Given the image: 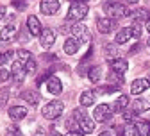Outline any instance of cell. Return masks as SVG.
<instances>
[{
	"instance_id": "6da1fadb",
	"label": "cell",
	"mask_w": 150,
	"mask_h": 136,
	"mask_svg": "<svg viewBox=\"0 0 150 136\" xmlns=\"http://www.w3.org/2000/svg\"><path fill=\"white\" fill-rule=\"evenodd\" d=\"M73 118H75V122L79 124V127H81V131H82L84 134L95 131V122L89 118V115H88L82 108H75V109H73Z\"/></svg>"
},
{
	"instance_id": "7a4b0ae2",
	"label": "cell",
	"mask_w": 150,
	"mask_h": 136,
	"mask_svg": "<svg viewBox=\"0 0 150 136\" xmlns=\"http://www.w3.org/2000/svg\"><path fill=\"white\" fill-rule=\"evenodd\" d=\"M104 11H105L107 18H111V20H120V18L129 16V11L122 2H105Z\"/></svg>"
},
{
	"instance_id": "3957f363",
	"label": "cell",
	"mask_w": 150,
	"mask_h": 136,
	"mask_svg": "<svg viewBox=\"0 0 150 136\" xmlns=\"http://www.w3.org/2000/svg\"><path fill=\"white\" fill-rule=\"evenodd\" d=\"M88 11H89V7H88L86 2H71L70 9H68V14H66V20L68 22L70 20L71 22H79V20H82V18H86Z\"/></svg>"
},
{
	"instance_id": "277c9868",
	"label": "cell",
	"mask_w": 150,
	"mask_h": 136,
	"mask_svg": "<svg viewBox=\"0 0 150 136\" xmlns=\"http://www.w3.org/2000/svg\"><path fill=\"white\" fill-rule=\"evenodd\" d=\"M63 111H64V104L61 100H52V102H48L41 109V115L45 116L47 120H57L59 116L63 115Z\"/></svg>"
},
{
	"instance_id": "5b68a950",
	"label": "cell",
	"mask_w": 150,
	"mask_h": 136,
	"mask_svg": "<svg viewBox=\"0 0 150 136\" xmlns=\"http://www.w3.org/2000/svg\"><path fill=\"white\" fill-rule=\"evenodd\" d=\"M71 36H73L79 43H88V41L91 40V34H89V31H88V27H86L84 23H75V25L71 27Z\"/></svg>"
},
{
	"instance_id": "8992f818",
	"label": "cell",
	"mask_w": 150,
	"mask_h": 136,
	"mask_svg": "<svg viewBox=\"0 0 150 136\" xmlns=\"http://www.w3.org/2000/svg\"><path fill=\"white\" fill-rule=\"evenodd\" d=\"M112 113H115V111H112V108L109 104H98L95 108V113H93V115H95V120L102 124V122H109L112 118Z\"/></svg>"
},
{
	"instance_id": "52a82bcc",
	"label": "cell",
	"mask_w": 150,
	"mask_h": 136,
	"mask_svg": "<svg viewBox=\"0 0 150 136\" xmlns=\"http://www.w3.org/2000/svg\"><path fill=\"white\" fill-rule=\"evenodd\" d=\"M25 77H27V70H25V66H23L20 61L13 63V68H11V79H13V83L20 84V83L25 81Z\"/></svg>"
},
{
	"instance_id": "ba28073f",
	"label": "cell",
	"mask_w": 150,
	"mask_h": 136,
	"mask_svg": "<svg viewBox=\"0 0 150 136\" xmlns=\"http://www.w3.org/2000/svg\"><path fill=\"white\" fill-rule=\"evenodd\" d=\"M129 18L132 20V25H143L145 22H148L150 20V13H148V9H145V7H141V9H136V11H130L129 13Z\"/></svg>"
},
{
	"instance_id": "9c48e42d",
	"label": "cell",
	"mask_w": 150,
	"mask_h": 136,
	"mask_svg": "<svg viewBox=\"0 0 150 136\" xmlns=\"http://www.w3.org/2000/svg\"><path fill=\"white\" fill-rule=\"evenodd\" d=\"M40 11L47 16H52L59 11V0H41L40 4Z\"/></svg>"
},
{
	"instance_id": "30bf717a",
	"label": "cell",
	"mask_w": 150,
	"mask_h": 136,
	"mask_svg": "<svg viewBox=\"0 0 150 136\" xmlns=\"http://www.w3.org/2000/svg\"><path fill=\"white\" fill-rule=\"evenodd\" d=\"M54 43H55V32L52 29H43L40 34V45L43 48H50L54 47Z\"/></svg>"
},
{
	"instance_id": "8fae6325",
	"label": "cell",
	"mask_w": 150,
	"mask_h": 136,
	"mask_svg": "<svg viewBox=\"0 0 150 136\" xmlns=\"http://www.w3.org/2000/svg\"><path fill=\"white\" fill-rule=\"evenodd\" d=\"M16 34H18V27L11 20L2 31H0V41H11V40H14V38H16Z\"/></svg>"
},
{
	"instance_id": "7c38bea8",
	"label": "cell",
	"mask_w": 150,
	"mask_h": 136,
	"mask_svg": "<svg viewBox=\"0 0 150 136\" xmlns=\"http://www.w3.org/2000/svg\"><path fill=\"white\" fill-rule=\"evenodd\" d=\"M109 66H111V70H112V72L122 73V75L129 70V63H127V59H123V57H116V59H111V61H109Z\"/></svg>"
},
{
	"instance_id": "4fadbf2b",
	"label": "cell",
	"mask_w": 150,
	"mask_h": 136,
	"mask_svg": "<svg viewBox=\"0 0 150 136\" xmlns=\"http://www.w3.org/2000/svg\"><path fill=\"white\" fill-rule=\"evenodd\" d=\"M20 99H23V100H25L27 104H30V106H38V104H40L41 95L38 93V91H34V90H25V91L20 93Z\"/></svg>"
},
{
	"instance_id": "5bb4252c",
	"label": "cell",
	"mask_w": 150,
	"mask_h": 136,
	"mask_svg": "<svg viewBox=\"0 0 150 136\" xmlns=\"http://www.w3.org/2000/svg\"><path fill=\"white\" fill-rule=\"evenodd\" d=\"M97 29H98V32H102V34H109V32H112V29H115V20H111V18H98L97 20Z\"/></svg>"
},
{
	"instance_id": "9a60e30c",
	"label": "cell",
	"mask_w": 150,
	"mask_h": 136,
	"mask_svg": "<svg viewBox=\"0 0 150 136\" xmlns=\"http://www.w3.org/2000/svg\"><path fill=\"white\" fill-rule=\"evenodd\" d=\"M150 88V79H134L132 84H130V91L134 95H139L143 91H146Z\"/></svg>"
},
{
	"instance_id": "2e32d148",
	"label": "cell",
	"mask_w": 150,
	"mask_h": 136,
	"mask_svg": "<svg viewBox=\"0 0 150 136\" xmlns=\"http://www.w3.org/2000/svg\"><path fill=\"white\" fill-rule=\"evenodd\" d=\"M27 29H29V32L32 34V36H40L41 34V23H40V20H38V16H34V14H30L29 18H27Z\"/></svg>"
},
{
	"instance_id": "e0dca14e",
	"label": "cell",
	"mask_w": 150,
	"mask_h": 136,
	"mask_svg": "<svg viewBox=\"0 0 150 136\" xmlns=\"http://www.w3.org/2000/svg\"><path fill=\"white\" fill-rule=\"evenodd\" d=\"M95 95H97V91H93V90H86V91H82L81 97H79L81 106H82V108H89V106H93V104H95Z\"/></svg>"
},
{
	"instance_id": "ac0fdd59",
	"label": "cell",
	"mask_w": 150,
	"mask_h": 136,
	"mask_svg": "<svg viewBox=\"0 0 150 136\" xmlns=\"http://www.w3.org/2000/svg\"><path fill=\"white\" fill-rule=\"evenodd\" d=\"M47 90H48V93H52V95L57 97L63 91V83L57 79V77H50V79L47 81Z\"/></svg>"
},
{
	"instance_id": "d6986e66",
	"label": "cell",
	"mask_w": 150,
	"mask_h": 136,
	"mask_svg": "<svg viewBox=\"0 0 150 136\" xmlns=\"http://www.w3.org/2000/svg\"><path fill=\"white\" fill-rule=\"evenodd\" d=\"M25 116H27V108H23V106H13L9 109V118L14 120V122L23 120Z\"/></svg>"
},
{
	"instance_id": "ffe728a7",
	"label": "cell",
	"mask_w": 150,
	"mask_h": 136,
	"mask_svg": "<svg viewBox=\"0 0 150 136\" xmlns=\"http://www.w3.org/2000/svg\"><path fill=\"white\" fill-rule=\"evenodd\" d=\"M129 40H132V29H130V27H123V29H120L118 34H116V38H115L116 45H123V43H127Z\"/></svg>"
},
{
	"instance_id": "44dd1931",
	"label": "cell",
	"mask_w": 150,
	"mask_h": 136,
	"mask_svg": "<svg viewBox=\"0 0 150 136\" xmlns=\"http://www.w3.org/2000/svg\"><path fill=\"white\" fill-rule=\"evenodd\" d=\"M129 102H130V99H129L127 95H120L118 99L115 100V104H112V111H115V113H123L127 109Z\"/></svg>"
},
{
	"instance_id": "7402d4cb",
	"label": "cell",
	"mask_w": 150,
	"mask_h": 136,
	"mask_svg": "<svg viewBox=\"0 0 150 136\" xmlns=\"http://www.w3.org/2000/svg\"><path fill=\"white\" fill-rule=\"evenodd\" d=\"M79 41L75 40V38L71 36V38H68V40L64 41V45H63V48H64V52L66 54H70V56H73V54H77V50H79Z\"/></svg>"
},
{
	"instance_id": "603a6c76",
	"label": "cell",
	"mask_w": 150,
	"mask_h": 136,
	"mask_svg": "<svg viewBox=\"0 0 150 136\" xmlns=\"http://www.w3.org/2000/svg\"><path fill=\"white\" fill-rule=\"evenodd\" d=\"M136 132L138 136H150V122L148 120H136Z\"/></svg>"
},
{
	"instance_id": "cb8c5ba5",
	"label": "cell",
	"mask_w": 150,
	"mask_h": 136,
	"mask_svg": "<svg viewBox=\"0 0 150 136\" xmlns=\"http://www.w3.org/2000/svg\"><path fill=\"white\" fill-rule=\"evenodd\" d=\"M104 54L107 56V59L111 61V59H116V57H118L120 50H118V47H116V45H112V43H105V45H104Z\"/></svg>"
},
{
	"instance_id": "d4e9b609",
	"label": "cell",
	"mask_w": 150,
	"mask_h": 136,
	"mask_svg": "<svg viewBox=\"0 0 150 136\" xmlns=\"http://www.w3.org/2000/svg\"><path fill=\"white\" fill-rule=\"evenodd\" d=\"M107 81H109V84H112V86H116V88H120L122 84H123V75L122 73H116V72H109L107 73Z\"/></svg>"
},
{
	"instance_id": "484cf974",
	"label": "cell",
	"mask_w": 150,
	"mask_h": 136,
	"mask_svg": "<svg viewBox=\"0 0 150 136\" xmlns=\"http://www.w3.org/2000/svg\"><path fill=\"white\" fill-rule=\"evenodd\" d=\"M88 77L91 83H98L100 77H102V72H100V66H89L88 70Z\"/></svg>"
},
{
	"instance_id": "4316f807",
	"label": "cell",
	"mask_w": 150,
	"mask_h": 136,
	"mask_svg": "<svg viewBox=\"0 0 150 136\" xmlns=\"http://www.w3.org/2000/svg\"><path fill=\"white\" fill-rule=\"evenodd\" d=\"M132 108H134V111L139 115V113H143V111H146V109L150 108V102L145 100V99H138V100L132 104Z\"/></svg>"
},
{
	"instance_id": "83f0119b",
	"label": "cell",
	"mask_w": 150,
	"mask_h": 136,
	"mask_svg": "<svg viewBox=\"0 0 150 136\" xmlns=\"http://www.w3.org/2000/svg\"><path fill=\"white\" fill-rule=\"evenodd\" d=\"M16 57H18V61H20L22 65H25V63H29V61L32 59L30 52H29V50H25V48H20V50H16Z\"/></svg>"
},
{
	"instance_id": "f1b7e54d",
	"label": "cell",
	"mask_w": 150,
	"mask_h": 136,
	"mask_svg": "<svg viewBox=\"0 0 150 136\" xmlns=\"http://www.w3.org/2000/svg\"><path fill=\"white\" fill-rule=\"evenodd\" d=\"M120 136H138V132H136V125L127 122V125H123V129L120 131Z\"/></svg>"
},
{
	"instance_id": "f546056e",
	"label": "cell",
	"mask_w": 150,
	"mask_h": 136,
	"mask_svg": "<svg viewBox=\"0 0 150 136\" xmlns=\"http://www.w3.org/2000/svg\"><path fill=\"white\" fill-rule=\"evenodd\" d=\"M9 95H11V90L9 88H2V90H0V108H4L7 104Z\"/></svg>"
},
{
	"instance_id": "4dcf8cb0",
	"label": "cell",
	"mask_w": 150,
	"mask_h": 136,
	"mask_svg": "<svg viewBox=\"0 0 150 136\" xmlns=\"http://www.w3.org/2000/svg\"><path fill=\"white\" fill-rule=\"evenodd\" d=\"M122 115H123V120H125V122H129V124H132V122L136 120V116H138V113H136L134 109H132V111H127V109H125Z\"/></svg>"
},
{
	"instance_id": "1f68e13d",
	"label": "cell",
	"mask_w": 150,
	"mask_h": 136,
	"mask_svg": "<svg viewBox=\"0 0 150 136\" xmlns=\"http://www.w3.org/2000/svg\"><path fill=\"white\" fill-rule=\"evenodd\" d=\"M64 125H66V129H68V131H81L79 124L75 122V118H73V116H71V118H68V120H66V124H64Z\"/></svg>"
},
{
	"instance_id": "d6a6232c",
	"label": "cell",
	"mask_w": 150,
	"mask_h": 136,
	"mask_svg": "<svg viewBox=\"0 0 150 136\" xmlns=\"http://www.w3.org/2000/svg\"><path fill=\"white\" fill-rule=\"evenodd\" d=\"M6 134H7V136H23L22 131L18 129V125H9L7 131H6Z\"/></svg>"
},
{
	"instance_id": "836d02e7",
	"label": "cell",
	"mask_w": 150,
	"mask_h": 136,
	"mask_svg": "<svg viewBox=\"0 0 150 136\" xmlns=\"http://www.w3.org/2000/svg\"><path fill=\"white\" fill-rule=\"evenodd\" d=\"M52 72H54V68H50L48 72H45L43 75H40V77H38V84L41 86V83H47V81L50 79V77H52Z\"/></svg>"
},
{
	"instance_id": "e575fe53",
	"label": "cell",
	"mask_w": 150,
	"mask_h": 136,
	"mask_svg": "<svg viewBox=\"0 0 150 136\" xmlns=\"http://www.w3.org/2000/svg\"><path fill=\"white\" fill-rule=\"evenodd\" d=\"M13 6L18 11H23V9H27V0H13Z\"/></svg>"
},
{
	"instance_id": "d590c367",
	"label": "cell",
	"mask_w": 150,
	"mask_h": 136,
	"mask_svg": "<svg viewBox=\"0 0 150 136\" xmlns=\"http://www.w3.org/2000/svg\"><path fill=\"white\" fill-rule=\"evenodd\" d=\"M9 77H11V72H9L7 68H2V66H0V83H6Z\"/></svg>"
},
{
	"instance_id": "8d00e7d4",
	"label": "cell",
	"mask_w": 150,
	"mask_h": 136,
	"mask_svg": "<svg viewBox=\"0 0 150 136\" xmlns=\"http://www.w3.org/2000/svg\"><path fill=\"white\" fill-rule=\"evenodd\" d=\"M130 29H132V38H134V40H138V38H141V32H143V29H141V25H132V27H130Z\"/></svg>"
},
{
	"instance_id": "74e56055",
	"label": "cell",
	"mask_w": 150,
	"mask_h": 136,
	"mask_svg": "<svg viewBox=\"0 0 150 136\" xmlns=\"http://www.w3.org/2000/svg\"><path fill=\"white\" fill-rule=\"evenodd\" d=\"M11 57H13V52H2V54H0V65L7 63Z\"/></svg>"
},
{
	"instance_id": "f35d334b",
	"label": "cell",
	"mask_w": 150,
	"mask_h": 136,
	"mask_svg": "<svg viewBox=\"0 0 150 136\" xmlns=\"http://www.w3.org/2000/svg\"><path fill=\"white\" fill-rule=\"evenodd\" d=\"M23 66H25V70H27V72H34V70H36V61H32V59H30V61H29V63H25Z\"/></svg>"
},
{
	"instance_id": "ab89813d",
	"label": "cell",
	"mask_w": 150,
	"mask_h": 136,
	"mask_svg": "<svg viewBox=\"0 0 150 136\" xmlns=\"http://www.w3.org/2000/svg\"><path fill=\"white\" fill-rule=\"evenodd\" d=\"M66 136H84V132L82 131H68Z\"/></svg>"
},
{
	"instance_id": "60d3db41",
	"label": "cell",
	"mask_w": 150,
	"mask_h": 136,
	"mask_svg": "<svg viewBox=\"0 0 150 136\" xmlns=\"http://www.w3.org/2000/svg\"><path fill=\"white\" fill-rule=\"evenodd\" d=\"M4 16H6V7H4V6H0V20H2Z\"/></svg>"
},
{
	"instance_id": "b9f144b4",
	"label": "cell",
	"mask_w": 150,
	"mask_h": 136,
	"mask_svg": "<svg viewBox=\"0 0 150 136\" xmlns=\"http://www.w3.org/2000/svg\"><path fill=\"white\" fill-rule=\"evenodd\" d=\"M139 0H122V4H138Z\"/></svg>"
},
{
	"instance_id": "7bdbcfd3",
	"label": "cell",
	"mask_w": 150,
	"mask_h": 136,
	"mask_svg": "<svg viewBox=\"0 0 150 136\" xmlns=\"http://www.w3.org/2000/svg\"><path fill=\"white\" fill-rule=\"evenodd\" d=\"M98 136H115V134H112L111 131H104V132H100Z\"/></svg>"
},
{
	"instance_id": "ee69618b",
	"label": "cell",
	"mask_w": 150,
	"mask_h": 136,
	"mask_svg": "<svg viewBox=\"0 0 150 136\" xmlns=\"http://www.w3.org/2000/svg\"><path fill=\"white\" fill-rule=\"evenodd\" d=\"M34 136H45V132H43V129H38V131L34 132Z\"/></svg>"
},
{
	"instance_id": "f6af8a7d",
	"label": "cell",
	"mask_w": 150,
	"mask_h": 136,
	"mask_svg": "<svg viewBox=\"0 0 150 136\" xmlns=\"http://www.w3.org/2000/svg\"><path fill=\"white\" fill-rule=\"evenodd\" d=\"M71 2H88V0H70V4Z\"/></svg>"
},
{
	"instance_id": "bcb514c9",
	"label": "cell",
	"mask_w": 150,
	"mask_h": 136,
	"mask_svg": "<svg viewBox=\"0 0 150 136\" xmlns=\"http://www.w3.org/2000/svg\"><path fill=\"white\" fill-rule=\"evenodd\" d=\"M50 136H63V134H59V132H55V131H54V132H52Z\"/></svg>"
},
{
	"instance_id": "7dc6e473",
	"label": "cell",
	"mask_w": 150,
	"mask_h": 136,
	"mask_svg": "<svg viewBox=\"0 0 150 136\" xmlns=\"http://www.w3.org/2000/svg\"><path fill=\"white\" fill-rule=\"evenodd\" d=\"M146 29H148V32H150V20L146 22Z\"/></svg>"
},
{
	"instance_id": "c3c4849f",
	"label": "cell",
	"mask_w": 150,
	"mask_h": 136,
	"mask_svg": "<svg viewBox=\"0 0 150 136\" xmlns=\"http://www.w3.org/2000/svg\"><path fill=\"white\" fill-rule=\"evenodd\" d=\"M146 45H148V47H150V40H148V43H146Z\"/></svg>"
}]
</instances>
